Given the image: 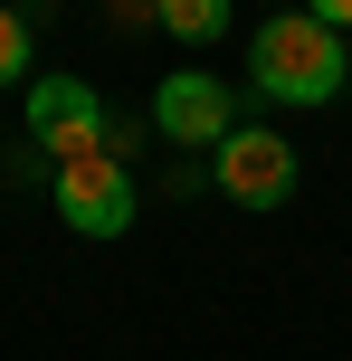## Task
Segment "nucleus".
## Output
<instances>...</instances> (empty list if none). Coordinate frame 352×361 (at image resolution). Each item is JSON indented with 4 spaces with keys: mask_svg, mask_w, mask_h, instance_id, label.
<instances>
[{
    "mask_svg": "<svg viewBox=\"0 0 352 361\" xmlns=\"http://www.w3.org/2000/svg\"><path fill=\"white\" fill-rule=\"evenodd\" d=\"M248 86H257L267 105H334L352 86V38L324 29L315 10H277L248 38Z\"/></svg>",
    "mask_w": 352,
    "mask_h": 361,
    "instance_id": "obj_1",
    "label": "nucleus"
},
{
    "mask_svg": "<svg viewBox=\"0 0 352 361\" xmlns=\"http://www.w3.org/2000/svg\"><path fill=\"white\" fill-rule=\"evenodd\" d=\"M48 200H57V219H67L76 238H124L133 219H143V200H133V171H124V152H76V162H57Z\"/></svg>",
    "mask_w": 352,
    "mask_h": 361,
    "instance_id": "obj_2",
    "label": "nucleus"
},
{
    "mask_svg": "<svg viewBox=\"0 0 352 361\" xmlns=\"http://www.w3.org/2000/svg\"><path fill=\"white\" fill-rule=\"evenodd\" d=\"M296 171H305L296 143H286V133H267V124H238L219 152H210V180H219L238 209H286V200H296Z\"/></svg>",
    "mask_w": 352,
    "mask_h": 361,
    "instance_id": "obj_3",
    "label": "nucleus"
},
{
    "mask_svg": "<svg viewBox=\"0 0 352 361\" xmlns=\"http://www.w3.org/2000/svg\"><path fill=\"white\" fill-rule=\"evenodd\" d=\"M114 114L95 105L86 76H29V143L48 152V162H76V152H105Z\"/></svg>",
    "mask_w": 352,
    "mask_h": 361,
    "instance_id": "obj_4",
    "label": "nucleus"
},
{
    "mask_svg": "<svg viewBox=\"0 0 352 361\" xmlns=\"http://www.w3.org/2000/svg\"><path fill=\"white\" fill-rule=\"evenodd\" d=\"M152 133H171L181 152H219L229 133H238V95L219 86V76H200V67H181V76H162L152 86Z\"/></svg>",
    "mask_w": 352,
    "mask_h": 361,
    "instance_id": "obj_5",
    "label": "nucleus"
},
{
    "mask_svg": "<svg viewBox=\"0 0 352 361\" xmlns=\"http://www.w3.org/2000/svg\"><path fill=\"white\" fill-rule=\"evenodd\" d=\"M152 19H162L181 48H210V38H229V0H152Z\"/></svg>",
    "mask_w": 352,
    "mask_h": 361,
    "instance_id": "obj_6",
    "label": "nucleus"
},
{
    "mask_svg": "<svg viewBox=\"0 0 352 361\" xmlns=\"http://www.w3.org/2000/svg\"><path fill=\"white\" fill-rule=\"evenodd\" d=\"M0 86H29V10H0Z\"/></svg>",
    "mask_w": 352,
    "mask_h": 361,
    "instance_id": "obj_7",
    "label": "nucleus"
},
{
    "mask_svg": "<svg viewBox=\"0 0 352 361\" xmlns=\"http://www.w3.org/2000/svg\"><path fill=\"white\" fill-rule=\"evenodd\" d=\"M305 10H315L324 29H343V38H352V0H305Z\"/></svg>",
    "mask_w": 352,
    "mask_h": 361,
    "instance_id": "obj_8",
    "label": "nucleus"
},
{
    "mask_svg": "<svg viewBox=\"0 0 352 361\" xmlns=\"http://www.w3.org/2000/svg\"><path fill=\"white\" fill-rule=\"evenodd\" d=\"M143 10H152V0H124V19H143Z\"/></svg>",
    "mask_w": 352,
    "mask_h": 361,
    "instance_id": "obj_9",
    "label": "nucleus"
}]
</instances>
